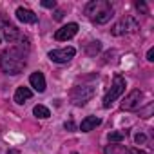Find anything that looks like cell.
Returning <instances> with one entry per match:
<instances>
[{"label":"cell","instance_id":"obj_19","mask_svg":"<svg viewBox=\"0 0 154 154\" xmlns=\"http://www.w3.org/2000/svg\"><path fill=\"white\" fill-rule=\"evenodd\" d=\"M42 6L47 9H53V8H56V2L54 0H42Z\"/></svg>","mask_w":154,"mask_h":154},{"label":"cell","instance_id":"obj_18","mask_svg":"<svg viewBox=\"0 0 154 154\" xmlns=\"http://www.w3.org/2000/svg\"><path fill=\"white\" fill-rule=\"evenodd\" d=\"M134 141H136L138 145H141V143H145V141H147V136H145V134H141V132H138V134H134Z\"/></svg>","mask_w":154,"mask_h":154},{"label":"cell","instance_id":"obj_9","mask_svg":"<svg viewBox=\"0 0 154 154\" xmlns=\"http://www.w3.org/2000/svg\"><path fill=\"white\" fill-rule=\"evenodd\" d=\"M0 27H2V31H4V36L9 40V42H15V40H18L22 35H20V31L15 27V26H11L9 22H6L4 20V17H0Z\"/></svg>","mask_w":154,"mask_h":154},{"label":"cell","instance_id":"obj_10","mask_svg":"<svg viewBox=\"0 0 154 154\" xmlns=\"http://www.w3.org/2000/svg\"><path fill=\"white\" fill-rule=\"evenodd\" d=\"M17 18L24 24H36L38 22V17L31 11V9H26V8H18L17 9Z\"/></svg>","mask_w":154,"mask_h":154},{"label":"cell","instance_id":"obj_4","mask_svg":"<svg viewBox=\"0 0 154 154\" xmlns=\"http://www.w3.org/2000/svg\"><path fill=\"white\" fill-rule=\"evenodd\" d=\"M93 96H94V87L93 85H78L71 91V100H72L74 105H85Z\"/></svg>","mask_w":154,"mask_h":154},{"label":"cell","instance_id":"obj_14","mask_svg":"<svg viewBox=\"0 0 154 154\" xmlns=\"http://www.w3.org/2000/svg\"><path fill=\"white\" fill-rule=\"evenodd\" d=\"M103 152L105 154H127L129 150H127L125 145H107Z\"/></svg>","mask_w":154,"mask_h":154},{"label":"cell","instance_id":"obj_7","mask_svg":"<svg viewBox=\"0 0 154 154\" xmlns=\"http://www.w3.org/2000/svg\"><path fill=\"white\" fill-rule=\"evenodd\" d=\"M141 98H143L141 91H138V89L131 91V93L125 96V100L122 102V109H123V111H134V109H138L140 103H141Z\"/></svg>","mask_w":154,"mask_h":154},{"label":"cell","instance_id":"obj_5","mask_svg":"<svg viewBox=\"0 0 154 154\" xmlns=\"http://www.w3.org/2000/svg\"><path fill=\"white\" fill-rule=\"evenodd\" d=\"M136 29H138V22H136L132 17H125V18H122V20L112 27V35L122 36V35L131 33V31H136Z\"/></svg>","mask_w":154,"mask_h":154},{"label":"cell","instance_id":"obj_17","mask_svg":"<svg viewBox=\"0 0 154 154\" xmlns=\"http://www.w3.org/2000/svg\"><path fill=\"white\" fill-rule=\"evenodd\" d=\"M100 49H102V44H100V42L96 40V42H91V44L87 45V49H85V51H87V54L94 56V54H96V53H98Z\"/></svg>","mask_w":154,"mask_h":154},{"label":"cell","instance_id":"obj_11","mask_svg":"<svg viewBox=\"0 0 154 154\" xmlns=\"http://www.w3.org/2000/svg\"><path fill=\"white\" fill-rule=\"evenodd\" d=\"M29 84H31V87H33L35 91H38V93H44V91H45V78H44L42 72H33V74L29 76Z\"/></svg>","mask_w":154,"mask_h":154},{"label":"cell","instance_id":"obj_25","mask_svg":"<svg viewBox=\"0 0 154 154\" xmlns=\"http://www.w3.org/2000/svg\"><path fill=\"white\" fill-rule=\"evenodd\" d=\"M0 44H2V38H0Z\"/></svg>","mask_w":154,"mask_h":154},{"label":"cell","instance_id":"obj_26","mask_svg":"<svg viewBox=\"0 0 154 154\" xmlns=\"http://www.w3.org/2000/svg\"><path fill=\"white\" fill-rule=\"evenodd\" d=\"M72 154H78V152H72Z\"/></svg>","mask_w":154,"mask_h":154},{"label":"cell","instance_id":"obj_20","mask_svg":"<svg viewBox=\"0 0 154 154\" xmlns=\"http://www.w3.org/2000/svg\"><path fill=\"white\" fill-rule=\"evenodd\" d=\"M63 127H65L67 131H74V129H76V125H74V122H72V120H69V122H65V125H63Z\"/></svg>","mask_w":154,"mask_h":154},{"label":"cell","instance_id":"obj_22","mask_svg":"<svg viewBox=\"0 0 154 154\" xmlns=\"http://www.w3.org/2000/svg\"><path fill=\"white\" fill-rule=\"evenodd\" d=\"M127 154H147V152L145 150H140V149H131Z\"/></svg>","mask_w":154,"mask_h":154},{"label":"cell","instance_id":"obj_12","mask_svg":"<svg viewBox=\"0 0 154 154\" xmlns=\"http://www.w3.org/2000/svg\"><path fill=\"white\" fill-rule=\"evenodd\" d=\"M100 123H102V120H100L98 116H87L85 120H82V123H80V131H82V132H89V131L96 129Z\"/></svg>","mask_w":154,"mask_h":154},{"label":"cell","instance_id":"obj_6","mask_svg":"<svg viewBox=\"0 0 154 154\" xmlns=\"http://www.w3.org/2000/svg\"><path fill=\"white\" fill-rule=\"evenodd\" d=\"M74 54H76V49H74V47L53 49V51H49V60H53V62H56V63H65V62H69Z\"/></svg>","mask_w":154,"mask_h":154},{"label":"cell","instance_id":"obj_3","mask_svg":"<svg viewBox=\"0 0 154 154\" xmlns=\"http://www.w3.org/2000/svg\"><path fill=\"white\" fill-rule=\"evenodd\" d=\"M123 91H125V78H123V76H120V74H116V76H114V80H112L111 89H109L107 94L103 96V107L109 109V107L112 105V102H114L118 96H122Z\"/></svg>","mask_w":154,"mask_h":154},{"label":"cell","instance_id":"obj_24","mask_svg":"<svg viewBox=\"0 0 154 154\" xmlns=\"http://www.w3.org/2000/svg\"><path fill=\"white\" fill-rule=\"evenodd\" d=\"M63 18V13L62 11H56V15H54V20H62Z\"/></svg>","mask_w":154,"mask_h":154},{"label":"cell","instance_id":"obj_23","mask_svg":"<svg viewBox=\"0 0 154 154\" xmlns=\"http://www.w3.org/2000/svg\"><path fill=\"white\" fill-rule=\"evenodd\" d=\"M136 8H138V9H141V11H147V9H145V4H143V2H136Z\"/></svg>","mask_w":154,"mask_h":154},{"label":"cell","instance_id":"obj_21","mask_svg":"<svg viewBox=\"0 0 154 154\" xmlns=\"http://www.w3.org/2000/svg\"><path fill=\"white\" fill-rule=\"evenodd\" d=\"M147 60H149V62H154V47H150V49L147 51Z\"/></svg>","mask_w":154,"mask_h":154},{"label":"cell","instance_id":"obj_2","mask_svg":"<svg viewBox=\"0 0 154 154\" xmlns=\"http://www.w3.org/2000/svg\"><path fill=\"white\" fill-rule=\"evenodd\" d=\"M85 15L96 24H107L112 18V6L107 0H93L85 6Z\"/></svg>","mask_w":154,"mask_h":154},{"label":"cell","instance_id":"obj_8","mask_svg":"<svg viewBox=\"0 0 154 154\" xmlns=\"http://www.w3.org/2000/svg\"><path fill=\"white\" fill-rule=\"evenodd\" d=\"M76 33H78V24H67V26H63V27H60L56 33H54V40L56 42H65V40H69V38H72Z\"/></svg>","mask_w":154,"mask_h":154},{"label":"cell","instance_id":"obj_16","mask_svg":"<svg viewBox=\"0 0 154 154\" xmlns=\"http://www.w3.org/2000/svg\"><path fill=\"white\" fill-rule=\"evenodd\" d=\"M125 134H127V131H111V132L107 134V138H109V141L120 143V141L125 138Z\"/></svg>","mask_w":154,"mask_h":154},{"label":"cell","instance_id":"obj_13","mask_svg":"<svg viewBox=\"0 0 154 154\" xmlns=\"http://www.w3.org/2000/svg\"><path fill=\"white\" fill-rule=\"evenodd\" d=\"M31 96H33V91H31L29 87H18L17 93H15V102L22 105V103H24L26 100H29Z\"/></svg>","mask_w":154,"mask_h":154},{"label":"cell","instance_id":"obj_1","mask_svg":"<svg viewBox=\"0 0 154 154\" xmlns=\"http://www.w3.org/2000/svg\"><path fill=\"white\" fill-rule=\"evenodd\" d=\"M24 45L29 49V44H13L0 54V69L6 74H20L26 67V53Z\"/></svg>","mask_w":154,"mask_h":154},{"label":"cell","instance_id":"obj_15","mask_svg":"<svg viewBox=\"0 0 154 154\" xmlns=\"http://www.w3.org/2000/svg\"><path fill=\"white\" fill-rule=\"evenodd\" d=\"M33 114H35L36 118H42V120H45V118H49V116H51V111H49L47 107H44V105H35V109H33Z\"/></svg>","mask_w":154,"mask_h":154}]
</instances>
